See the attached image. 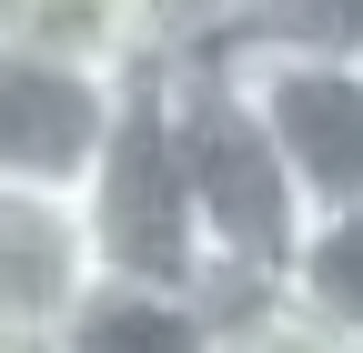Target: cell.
<instances>
[{
  "label": "cell",
  "instance_id": "obj_1",
  "mask_svg": "<svg viewBox=\"0 0 363 353\" xmlns=\"http://www.w3.org/2000/svg\"><path fill=\"white\" fill-rule=\"evenodd\" d=\"M172 91V142H182V182H192V223H202V283L212 303H233L252 283H283V252L303 242V192L272 131L252 111V91L233 81V61H152Z\"/></svg>",
  "mask_w": 363,
  "mask_h": 353
},
{
  "label": "cell",
  "instance_id": "obj_2",
  "mask_svg": "<svg viewBox=\"0 0 363 353\" xmlns=\"http://www.w3.org/2000/svg\"><path fill=\"white\" fill-rule=\"evenodd\" d=\"M81 223H91V252L101 273H131V283H202V223H192V182H182V142H172V91L162 71L142 61L121 81V111H111V142L91 162V182L71 192Z\"/></svg>",
  "mask_w": 363,
  "mask_h": 353
},
{
  "label": "cell",
  "instance_id": "obj_3",
  "mask_svg": "<svg viewBox=\"0 0 363 353\" xmlns=\"http://www.w3.org/2000/svg\"><path fill=\"white\" fill-rule=\"evenodd\" d=\"M233 81L252 91L272 152H283L303 212H353L363 202V61L343 51H283V40H233Z\"/></svg>",
  "mask_w": 363,
  "mask_h": 353
},
{
  "label": "cell",
  "instance_id": "obj_4",
  "mask_svg": "<svg viewBox=\"0 0 363 353\" xmlns=\"http://www.w3.org/2000/svg\"><path fill=\"white\" fill-rule=\"evenodd\" d=\"M121 81L131 71H91V61L30 51V40H0V182L81 192L101 142H111Z\"/></svg>",
  "mask_w": 363,
  "mask_h": 353
},
{
  "label": "cell",
  "instance_id": "obj_5",
  "mask_svg": "<svg viewBox=\"0 0 363 353\" xmlns=\"http://www.w3.org/2000/svg\"><path fill=\"white\" fill-rule=\"evenodd\" d=\"M101 283V252L71 192L0 182V343H51L81 293Z\"/></svg>",
  "mask_w": 363,
  "mask_h": 353
},
{
  "label": "cell",
  "instance_id": "obj_6",
  "mask_svg": "<svg viewBox=\"0 0 363 353\" xmlns=\"http://www.w3.org/2000/svg\"><path fill=\"white\" fill-rule=\"evenodd\" d=\"M222 343V303L192 283H131L101 273L81 293V313L51 333V353H212Z\"/></svg>",
  "mask_w": 363,
  "mask_h": 353
},
{
  "label": "cell",
  "instance_id": "obj_7",
  "mask_svg": "<svg viewBox=\"0 0 363 353\" xmlns=\"http://www.w3.org/2000/svg\"><path fill=\"white\" fill-rule=\"evenodd\" d=\"M0 40L91 71H142V0H0Z\"/></svg>",
  "mask_w": 363,
  "mask_h": 353
},
{
  "label": "cell",
  "instance_id": "obj_8",
  "mask_svg": "<svg viewBox=\"0 0 363 353\" xmlns=\"http://www.w3.org/2000/svg\"><path fill=\"white\" fill-rule=\"evenodd\" d=\"M283 293H293L323 333H343V343L363 353V202L303 223V242L283 252Z\"/></svg>",
  "mask_w": 363,
  "mask_h": 353
},
{
  "label": "cell",
  "instance_id": "obj_9",
  "mask_svg": "<svg viewBox=\"0 0 363 353\" xmlns=\"http://www.w3.org/2000/svg\"><path fill=\"white\" fill-rule=\"evenodd\" d=\"M212 353H353V343L323 333L283 283H252V293L222 303V343H212Z\"/></svg>",
  "mask_w": 363,
  "mask_h": 353
},
{
  "label": "cell",
  "instance_id": "obj_10",
  "mask_svg": "<svg viewBox=\"0 0 363 353\" xmlns=\"http://www.w3.org/2000/svg\"><path fill=\"white\" fill-rule=\"evenodd\" d=\"M252 40H283V51H343L363 61V0H252Z\"/></svg>",
  "mask_w": 363,
  "mask_h": 353
},
{
  "label": "cell",
  "instance_id": "obj_11",
  "mask_svg": "<svg viewBox=\"0 0 363 353\" xmlns=\"http://www.w3.org/2000/svg\"><path fill=\"white\" fill-rule=\"evenodd\" d=\"M0 353H51V343H0Z\"/></svg>",
  "mask_w": 363,
  "mask_h": 353
}]
</instances>
